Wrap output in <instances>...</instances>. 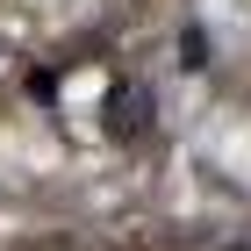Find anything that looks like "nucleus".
<instances>
[{
    "label": "nucleus",
    "mask_w": 251,
    "mask_h": 251,
    "mask_svg": "<svg viewBox=\"0 0 251 251\" xmlns=\"http://www.w3.org/2000/svg\"><path fill=\"white\" fill-rule=\"evenodd\" d=\"M144 129H151V86L144 79H122L115 94H108V136L115 144H136Z\"/></svg>",
    "instance_id": "nucleus-1"
}]
</instances>
